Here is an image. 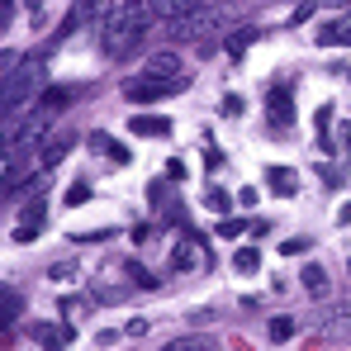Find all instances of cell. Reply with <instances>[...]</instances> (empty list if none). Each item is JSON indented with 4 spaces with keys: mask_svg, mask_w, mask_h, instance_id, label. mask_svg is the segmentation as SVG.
<instances>
[{
    "mask_svg": "<svg viewBox=\"0 0 351 351\" xmlns=\"http://www.w3.org/2000/svg\"><path fill=\"white\" fill-rule=\"evenodd\" d=\"M266 190H271V195H280V199H290L294 190H299L294 167H271V171H266Z\"/></svg>",
    "mask_w": 351,
    "mask_h": 351,
    "instance_id": "cell-12",
    "label": "cell"
},
{
    "mask_svg": "<svg viewBox=\"0 0 351 351\" xmlns=\"http://www.w3.org/2000/svg\"><path fill=\"white\" fill-rule=\"evenodd\" d=\"M128 133H138V138H171V119L167 114H133L128 119Z\"/></svg>",
    "mask_w": 351,
    "mask_h": 351,
    "instance_id": "cell-11",
    "label": "cell"
},
{
    "mask_svg": "<svg viewBox=\"0 0 351 351\" xmlns=\"http://www.w3.org/2000/svg\"><path fill=\"white\" fill-rule=\"evenodd\" d=\"M185 81H162V76H138V81H123V100L128 105H157V100H167L176 95Z\"/></svg>",
    "mask_w": 351,
    "mask_h": 351,
    "instance_id": "cell-4",
    "label": "cell"
},
{
    "mask_svg": "<svg viewBox=\"0 0 351 351\" xmlns=\"http://www.w3.org/2000/svg\"><path fill=\"white\" fill-rule=\"evenodd\" d=\"M90 199V180H76L71 190H66V204H86Z\"/></svg>",
    "mask_w": 351,
    "mask_h": 351,
    "instance_id": "cell-26",
    "label": "cell"
},
{
    "mask_svg": "<svg viewBox=\"0 0 351 351\" xmlns=\"http://www.w3.org/2000/svg\"><path fill=\"white\" fill-rule=\"evenodd\" d=\"M313 123H318V128H323V133H328V128H332V105H323V110H318V119H313Z\"/></svg>",
    "mask_w": 351,
    "mask_h": 351,
    "instance_id": "cell-35",
    "label": "cell"
},
{
    "mask_svg": "<svg viewBox=\"0 0 351 351\" xmlns=\"http://www.w3.org/2000/svg\"><path fill=\"white\" fill-rule=\"evenodd\" d=\"M157 351H214V337H199V332H185V337H171Z\"/></svg>",
    "mask_w": 351,
    "mask_h": 351,
    "instance_id": "cell-15",
    "label": "cell"
},
{
    "mask_svg": "<svg viewBox=\"0 0 351 351\" xmlns=\"http://www.w3.org/2000/svg\"><path fill=\"white\" fill-rule=\"evenodd\" d=\"M95 299H100V304H123L128 290H123V285H95Z\"/></svg>",
    "mask_w": 351,
    "mask_h": 351,
    "instance_id": "cell-24",
    "label": "cell"
},
{
    "mask_svg": "<svg viewBox=\"0 0 351 351\" xmlns=\"http://www.w3.org/2000/svg\"><path fill=\"white\" fill-rule=\"evenodd\" d=\"M147 10H119L105 19V29H100V48H105V58L123 62L138 43H143V34H147Z\"/></svg>",
    "mask_w": 351,
    "mask_h": 351,
    "instance_id": "cell-2",
    "label": "cell"
},
{
    "mask_svg": "<svg viewBox=\"0 0 351 351\" xmlns=\"http://www.w3.org/2000/svg\"><path fill=\"white\" fill-rule=\"evenodd\" d=\"M318 43H323V48L347 43V48H351V24H337V19H332V24H318Z\"/></svg>",
    "mask_w": 351,
    "mask_h": 351,
    "instance_id": "cell-19",
    "label": "cell"
},
{
    "mask_svg": "<svg viewBox=\"0 0 351 351\" xmlns=\"http://www.w3.org/2000/svg\"><path fill=\"white\" fill-rule=\"evenodd\" d=\"M71 95H76L71 86H53V90H48V100H38V110H43V114L53 119L58 110H66V105H71Z\"/></svg>",
    "mask_w": 351,
    "mask_h": 351,
    "instance_id": "cell-20",
    "label": "cell"
},
{
    "mask_svg": "<svg viewBox=\"0 0 351 351\" xmlns=\"http://www.w3.org/2000/svg\"><path fill=\"white\" fill-rule=\"evenodd\" d=\"M337 223H351V199L342 204V209H337Z\"/></svg>",
    "mask_w": 351,
    "mask_h": 351,
    "instance_id": "cell-39",
    "label": "cell"
},
{
    "mask_svg": "<svg viewBox=\"0 0 351 351\" xmlns=\"http://www.w3.org/2000/svg\"><path fill=\"white\" fill-rule=\"evenodd\" d=\"M0 318H5V323L19 318V294H5V299H0Z\"/></svg>",
    "mask_w": 351,
    "mask_h": 351,
    "instance_id": "cell-27",
    "label": "cell"
},
{
    "mask_svg": "<svg viewBox=\"0 0 351 351\" xmlns=\"http://www.w3.org/2000/svg\"><path fill=\"white\" fill-rule=\"evenodd\" d=\"M256 38H261V29H256V24H242L237 34H228V58H242Z\"/></svg>",
    "mask_w": 351,
    "mask_h": 351,
    "instance_id": "cell-17",
    "label": "cell"
},
{
    "mask_svg": "<svg viewBox=\"0 0 351 351\" xmlns=\"http://www.w3.org/2000/svg\"><path fill=\"white\" fill-rule=\"evenodd\" d=\"M95 304H100L95 294H62V318L66 323H81V318H90Z\"/></svg>",
    "mask_w": 351,
    "mask_h": 351,
    "instance_id": "cell-13",
    "label": "cell"
},
{
    "mask_svg": "<svg viewBox=\"0 0 351 351\" xmlns=\"http://www.w3.org/2000/svg\"><path fill=\"white\" fill-rule=\"evenodd\" d=\"M43 81H48V58L43 53H24L5 71V114H24L34 95H43Z\"/></svg>",
    "mask_w": 351,
    "mask_h": 351,
    "instance_id": "cell-1",
    "label": "cell"
},
{
    "mask_svg": "<svg viewBox=\"0 0 351 351\" xmlns=\"http://www.w3.org/2000/svg\"><path fill=\"white\" fill-rule=\"evenodd\" d=\"M199 247H204V237L190 228V233H185V242L171 252V266H176V271H195V266H204V252H199Z\"/></svg>",
    "mask_w": 351,
    "mask_h": 351,
    "instance_id": "cell-9",
    "label": "cell"
},
{
    "mask_svg": "<svg viewBox=\"0 0 351 351\" xmlns=\"http://www.w3.org/2000/svg\"><path fill=\"white\" fill-rule=\"evenodd\" d=\"M195 5H199V0H147V14L171 24V19H180V14H190Z\"/></svg>",
    "mask_w": 351,
    "mask_h": 351,
    "instance_id": "cell-14",
    "label": "cell"
},
{
    "mask_svg": "<svg viewBox=\"0 0 351 351\" xmlns=\"http://www.w3.org/2000/svg\"><path fill=\"white\" fill-rule=\"evenodd\" d=\"M123 276H128L138 290H162V280H157V276H152L143 261H123Z\"/></svg>",
    "mask_w": 351,
    "mask_h": 351,
    "instance_id": "cell-18",
    "label": "cell"
},
{
    "mask_svg": "<svg viewBox=\"0 0 351 351\" xmlns=\"http://www.w3.org/2000/svg\"><path fill=\"white\" fill-rule=\"evenodd\" d=\"M242 110H247V105H242V100H237V95H223V114H242Z\"/></svg>",
    "mask_w": 351,
    "mask_h": 351,
    "instance_id": "cell-34",
    "label": "cell"
},
{
    "mask_svg": "<svg viewBox=\"0 0 351 351\" xmlns=\"http://www.w3.org/2000/svg\"><path fill=\"white\" fill-rule=\"evenodd\" d=\"M266 332H271V342H290L294 332H299V323H294L290 313H276V318L266 323Z\"/></svg>",
    "mask_w": 351,
    "mask_h": 351,
    "instance_id": "cell-21",
    "label": "cell"
},
{
    "mask_svg": "<svg viewBox=\"0 0 351 351\" xmlns=\"http://www.w3.org/2000/svg\"><path fill=\"white\" fill-rule=\"evenodd\" d=\"M185 162H180V157H171V162H167V180H185Z\"/></svg>",
    "mask_w": 351,
    "mask_h": 351,
    "instance_id": "cell-31",
    "label": "cell"
},
{
    "mask_svg": "<svg viewBox=\"0 0 351 351\" xmlns=\"http://www.w3.org/2000/svg\"><path fill=\"white\" fill-rule=\"evenodd\" d=\"M147 332H152V318H133L128 323V337H147Z\"/></svg>",
    "mask_w": 351,
    "mask_h": 351,
    "instance_id": "cell-29",
    "label": "cell"
},
{
    "mask_svg": "<svg viewBox=\"0 0 351 351\" xmlns=\"http://www.w3.org/2000/svg\"><path fill=\"white\" fill-rule=\"evenodd\" d=\"M219 19H223V14H214V10H199V5H195L190 14H180V19H171V24H167V34H171L176 43H204V38L219 29Z\"/></svg>",
    "mask_w": 351,
    "mask_h": 351,
    "instance_id": "cell-3",
    "label": "cell"
},
{
    "mask_svg": "<svg viewBox=\"0 0 351 351\" xmlns=\"http://www.w3.org/2000/svg\"><path fill=\"white\" fill-rule=\"evenodd\" d=\"M337 133H342V147H347V152H351V119H347V123H342V128H337Z\"/></svg>",
    "mask_w": 351,
    "mask_h": 351,
    "instance_id": "cell-37",
    "label": "cell"
},
{
    "mask_svg": "<svg viewBox=\"0 0 351 351\" xmlns=\"http://www.w3.org/2000/svg\"><path fill=\"white\" fill-rule=\"evenodd\" d=\"M233 266H237V276H256V271H261V252H256V247H237Z\"/></svg>",
    "mask_w": 351,
    "mask_h": 351,
    "instance_id": "cell-22",
    "label": "cell"
},
{
    "mask_svg": "<svg viewBox=\"0 0 351 351\" xmlns=\"http://www.w3.org/2000/svg\"><path fill=\"white\" fill-rule=\"evenodd\" d=\"M29 332H34V342H38L43 351H62L71 337H76V323H34Z\"/></svg>",
    "mask_w": 351,
    "mask_h": 351,
    "instance_id": "cell-6",
    "label": "cell"
},
{
    "mask_svg": "<svg viewBox=\"0 0 351 351\" xmlns=\"http://www.w3.org/2000/svg\"><path fill=\"white\" fill-rule=\"evenodd\" d=\"M29 5V14H34V24H43V0H24Z\"/></svg>",
    "mask_w": 351,
    "mask_h": 351,
    "instance_id": "cell-36",
    "label": "cell"
},
{
    "mask_svg": "<svg viewBox=\"0 0 351 351\" xmlns=\"http://www.w3.org/2000/svg\"><path fill=\"white\" fill-rule=\"evenodd\" d=\"M318 5H328V10H351V0H318Z\"/></svg>",
    "mask_w": 351,
    "mask_h": 351,
    "instance_id": "cell-38",
    "label": "cell"
},
{
    "mask_svg": "<svg viewBox=\"0 0 351 351\" xmlns=\"http://www.w3.org/2000/svg\"><path fill=\"white\" fill-rule=\"evenodd\" d=\"M313 14H318V0H308V5H299V10H294V19H290V24H304V19H313Z\"/></svg>",
    "mask_w": 351,
    "mask_h": 351,
    "instance_id": "cell-30",
    "label": "cell"
},
{
    "mask_svg": "<svg viewBox=\"0 0 351 351\" xmlns=\"http://www.w3.org/2000/svg\"><path fill=\"white\" fill-rule=\"evenodd\" d=\"M228 204H233V199H228V190H219V185H209V190H204V209L228 214Z\"/></svg>",
    "mask_w": 351,
    "mask_h": 351,
    "instance_id": "cell-23",
    "label": "cell"
},
{
    "mask_svg": "<svg viewBox=\"0 0 351 351\" xmlns=\"http://www.w3.org/2000/svg\"><path fill=\"white\" fill-rule=\"evenodd\" d=\"M71 147H76V133H53L48 143H38V167H43V171H53V167H62Z\"/></svg>",
    "mask_w": 351,
    "mask_h": 351,
    "instance_id": "cell-8",
    "label": "cell"
},
{
    "mask_svg": "<svg viewBox=\"0 0 351 351\" xmlns=\"http://www.w3.org/2000/svg\"><path fill=\"white\" fill-rule=\"evenodd\" d=\"M299 285H304V290L313 294V299H323V294H328V271L308 261V266H304V276H299Z\"/></svg>",
    "mask_w": 351,
    "mask_h": 351,
    "instance_id": "cell-16",
    "label": "cell"
},
{
    "mask_svg": "<svg viewBox=\"0 0 351 351\" xmlns=\"http://www.w3.org/2000/svg\"><path fill=\"white\" fill-rule=\"evenodd\" d=\"M199 5H204V0H199Z\"/></svg>",
    "mask_w": 351,
    "mask_h": 351,
    "instance_id": "cell-41",
    "label": "cell"
},
{
    "mask_svg": "<svg viewBox=\"0 0 351 351\" xmlns=\"http://www.w3.org/2000/svg\"><path fill=\"white\" fill-rule=\"evenodd\" d=\"M48 280H76V266H71V261H58V266H53V271H48Z\"/></svg>",
    "mask_w": 351,
    "mask_h": 351,
    "instance_id": "cell-28",
    "label": "cell"
},
{
    "mask_svg": "<svg viewBox=\"0 0 351 351\" xmlns=\"http://www.w3.org/2000/svg\"><path fill=\"white\" fill-rule=\"evenodd\" d=\"M110 14H114V0H71V10H66V24L58 29V38L76 34L81 24H105Z\"/></svg>",
    "mask_w": 351,
    "mask_h": 351,
    "instance_id": "cell-5",
    "label": "cell"
},
{
    "mask_svg": "<svg viewBox=\"0 0 351 351\" xmlns=\"http://www.w3.org/2000/svg\"><path fill=\"white\" fill-rule=\"evenodd\" d=\"M147 76H162V81H185V71H180V53H176V48L152 53V58H147Z\"/></svg>",
    "mask_w": 351,
    "mask_h": 351,
    "instance_id": "cell-10",
    "label": "cell"
},
{
    "mask_svg": "<svg viewBox=\"0 0 351 351\" xmlns=\"http://www.w3.org/2000/svg\"><path fill=\"white\" fill-rule=\"evenodd\" d=\"M128 5H138V0H128Z\"/></svg>",
    "mask_w": 351,
    "mask_h": 351,
    "instance_id": "cell-40",
    "label": "cell"
},
{
    "mask_svg": "<svg viewBox=\"0 0 351 351\" xmlns=\"http://www.w3.org/2000/svg\"><path fill=\"white\" fill-rule=\"evenodd\" d=\"M266 119L285 133V128H294V95L285 90V86H276L271 95H266Z\"/></svg>",
    "mask_w": 351,
    "mask_h": 351,
    "instance_id": "cell-7",
    "label": "cell"
},
{
    "mask_svg": "<svg viewBox=\"0 0 351 351\" xmlns=\"http://www.w3.org/2000/svg\"><path fill=\"white\" fill-rule=\"evenodd\" d=\"M256 199H261V195H256V190H252V185H242V190H237V204H242V209H252V204H256Z\"/></svg>",
    "mask_w": 351,
    "mask_h": 351,
    "instance_id": "cell-33",
    "label": "cell"
},
{
    "mask_svg": "<svg viewBox=\"0 0 351 351\" xmlns=\"http://www.w3.org/2000/svg\"><path fill=\"white\" fill-rule=\"evenodd\" d=\"M247 233V223H242V219H219V237H228V242H233V237H242Z\"/></svg>",
    "mask_w": 351,
    "mask_h": 351,
    "instance_id": "cell-25",
    "label": "cell"
},
{
    "mask_svg": "<svg viewBox=\"0 0 351 351\" xmlns=\"http://www.w3.org/2000/svg\"><path fill=\"white\" fill-rule=\"evenodd\" d=\"M280 252H285V256H304V252H308V242H304V237H290Z\"/></svg>",
    "mask_w": 351,
    "mask_h": 351,
    "instance_id": "cell-32",
    "label": "cell"
}]
</instances>
